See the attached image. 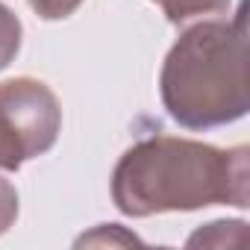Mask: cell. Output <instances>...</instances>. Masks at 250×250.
<instances>
[{
    "label": "cell",
    "mask_w": 250,
    "mask_h": 250,
    "mask_svg": "<svg viewBox=\"0 0 250 250\" xmlns=\"http://www.w3.org/2000/svg\"><path fill=\"white\" fill-rule=\"evenodd\" d=\"M112 203L130 218L194 212L215 203L244 209L250 206L247 147L221 150L162 133L142 139L112 171Z\"/></svg>",
    "instance_id": "cell-1"
},
{
    "label": "cell",
    "mask_w": 250,
    "mask_h": 250,
    "mask_svg": "<svg viewBox=\"0 0 250 250\" xmlns=\"http://www.w3.org/2000/svg\"><path fill=\"white\" fill-rule=\"evenodd\" d=\"M247 0L232 21L206 18L174 42L162 62V106L183 130H215L250 109Z\"/></svg>",
    "instance_id": "cell-2"
},
{
    "label": "cell",
    "mask_w": 250,
    "mask_h": 250,
    "mask_svg": "<svg viewBox=\"0 0 250 250\" xmlns=\"http://www.w3.org/2000/svg\"><path fill=\"white\" fill-rule=\"evenodd\" d=\"M62 133L56 94L33 77L0 83V171H18L44 156Z\"/></svg>",
    "instance_id": "cell-3"
},
{
    "label": "cell",
    "mask_w": 250,
    "mask_h": 250,
    "mask_svg": "<svg viewBox=\"0 0 250 250\" xmlns=\"http://www.w3.org/2000/svg\"><path fill=\"white\" fill-rule=\"evenodd\" d=\"M165 12L171 24H186L191 18H206V15H224L229 9V0H153Z\"/></svg>",
    "instance_id": "cell-4"
},
{
    "label": "cell",
    "mask_w": 250,
    "mask_h": 250,
    "mask_svg": "<svg viewBox=\"0 0 250 250\" xmlns=\"http://www.w3.org/2000/svg\"><path fill=\"white\" fill-rule=\"evenodd\" d=\"M21 39H24V27L18 21V15L0 3V71L9 68V62H15L18 50H21Z\"/></svg>",
    "instance_id": "cell-5"
},
{
    "label": "cell",
    "mask_w": 250,
    "mask_h": 250,
    "mask_svg": "<svg viewBox=\"0 0 250 250\" xmlns=\"http://www.w3.org/2000/svg\"><path fill=\"white\" fill-rule=\"evenodd\" d=\"M244 227H247L244 221H212L200 232H194L188 238V244H215V247H224V244H229V232L244 229Z\"/></svg>",
    "instance_id": "cell-6"
},
{
    "label": "cell",
    "mask_w": 250,
    "mask_h": 250,
    "mask_svg": "<svg viewBox=\"0 0 250 250\" xmlns=\"http://www.w3.org/2000/svg\"><path fill=\"white\" fill-rule=\"evenodd\" d=\"M27 3L33 6V12L44 21H62L68 15H74L80 9L83 0H27Z\"/></svg>",
    "instance_id": "cell-7"
},
{
    "label": "cell",
    "mask_w": 250,
    "mask_h": 250,
    "mask_svg": "<svg viewBox=\"0 0 250 250\" xmlns=\"http://www.w3.org/2000/svg\"><path fill=\"white\" fill-rule=\"evenodd\" d=\"M15 218H18V191L9 180L0 177V235L9 232Z\"/></svg>",
    "instance_id": "cell-8"
}]
</instances>
